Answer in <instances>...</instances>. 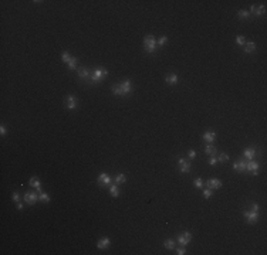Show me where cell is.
I'll return each mask as SVG.
<instances>
[{
    "mask_svg": "<svg viewBox=\"0 0 267 255\" xmlns=\"http://www.w3.org/2000/svg\"><path fill=\"white\" fill-rule=\"evenodd\" d=\"M229 160V155H226V153H222V155H219L218 158V162H222V163H226Z\"/></svg>",
    "mask_w": 267,
    "mask_h": 255,
    "instance_id": "cell-29",
    "label": "cell"
},
{
    "mask_svg": "<svg viewBox=\"0 0 267 255\" xmlns=\"http://www.w3.org/2000/svg\"><path fill=\"white\" fill-rule=\"evenodd\" d=\"M245 158L247 159V160H254V158H256V155H257V150H256V147H246L245 149Z\"/></svg>",
    "mask_w": 267,
    "mask_h": 255,
    "instance_id": "cell-10",
    "label": "cell"
},
{
    "mask_svg": "<svg viewBox=\"0 0 267 255\" xmlns=\"http://www.w3.org/2000/svg\"><path fill=\"white\" fill-rule=\"evenodd\" d=\"M212 193H213V190L206 189V190H203V197H205V198H210V197H212Z\"/></svg>",
    "mask_w": 267,
    "mask_h": 255,
    "instance_id": "cell-34",
    "label": "cell"
},
{
    "mask_svg": "<svg viewBox=\"0 0 267 255\" xmlns=\"http://www.w3.org/2000/svg\"><path fill=\"white\" fill-rule=\"evenodd\" d=\"M203 139L209 143H212L215 139H216V133L215 132H206V133H203Z\"/></svg>",
    "mask_w": 267,
    "mask_h": 255,
    "instance_id": "cell-20",
    "label": "cell"
},
{
    "mask_svg": "<svg viewBox=\"0 0 267 255\" xmlns=\"http://www.w3.org/2000/svg\"><path fill=\"white\" fill-rule=\"evenodd\" d=\"M77 61H78L77 60V57H71V60L68 61V64H67L70 70H76L77 68Z\"/></svg>",
    "mask_w": 267,
    "mask_h": 255,
    "instance_id": "cell-27",
    "label": "cell"
},
{
    "mask_svg": "<svg viewBox=\"0 0 267 255\" xmlns=\"http://www.w3.org/2000/svg\"><path fill=\"white\" fill-rule=\"evenodd\" d=\"M111 91H112V94H114V95H117V97H122V92H121L120 84H115V85H112Z\"/></svg>",
    "mask_w": 267,
    "mask_h": 255,
    "instance_id": "cell-26",
    "label": "cell"
},
{
    "mask_svg": "<svg viewBox=\"0 0 267 255\" xmlns=\"http://www.w3.org/2000/svg\"><path fill=\"white\" fill-rule=\"evenodd\" d=\"M120 88H121V92H122V97L124 95H128V94L132 91V82L131 80H125L120 84Z\"/></svg>",
    "mask_w": 267,
    "mask_h": 255,
    "instance_id": "cell-4",
    "label": "cell"
},
{
    "mask_svg": "<svg viewBox=\"0 0 267 255\" xmlns=\"http://www.w3.org/2000/svg\"><path fill=\"white\" fill-rule=\"evenodd\" d=\"M188 158L191 159V160H192V159H195V158H196V152H195L193 149H191V150H189V153H188Z\"/></svg>",
    "mask_w": 267,
    "mask_h": 255,
    "instance_id": "cell-35",
    "label": "cell"
},
{
    "mask_svg": "<svg viewBox=\"0 0 267 255\" xmlns=\"http://www.w3.org/2000/svg\"><path fill=\"white\" fill-rule=\"evenodd\" d=\"M246 221L249 224H256L259 221V211H254V210H246L243 213Z\"/></svg>",
    "mask_w": 267,
    "mask_h": 255,
    "instance_id": "cell-3",
    "label": "cell"
},
{
    "mask_svg": "<svg viewBox=\"0 0 267 255\" xmlns=\"http://www.w3.org/2000/svg\"><path fill=\"white\" fill-rule=\"evenodd\" d=\"M156 38L153 37V36H147V37L144 38V48L147 53L149 54H152V53H156Z\"/></svg>",
    "mask_w": 267,
    "mask_h": 255,
    "instance_id": "cell-1",
    "label": "cell"
},
{
    "mask_svg": "<svg viewBox=\"0 0 267 255\" xmlns=\"http://www.w3.org/2000/svg\"><path fill=\"white\" fill-rule=\"evenodd\" d=\"M239 17H240V19H249V17H250V11L240 10V11H239Z\"/></svg>",
    "mask_w": 267,
    "mask_h": 255,
    "instance_id": "cell-30",
    "label": "cell"
},
{
    "mask_svg": "<svg viewBox=\"0 0 267 255\" xmlns=\"http://www.w3.org/2000/svg\"><path fill=\"white\" fill-rule=\"evenodd\" d=\"M17 210H20V211H22V210H23V204H22V203H20V201L17 203Z\"/></svg>",
    "mask_w": 267,
    "mask_h": 255,
    "instance_id": "cell-40",
    "label": "cell"
},
{
    "mask_svg": "<svg viewBox=\"0 0 267 255\" xmlns=\"http://www.w3.org/2000/svg\"><path fill=\"white\" fill-rule=\"evenodd\" d=\"M109 245H111V239L108 237H102V238L98 239V242H97V248L99 250H107Z\"/></svg>",
    "mask_w": 267,
    "mask_h": 255,
    "instance_id": "cell-11",
    "label": "cell"
},
{
    "mask_svg": "<svg viewBox=\"0 0 267 255\" xmlns=\"http://www.w3.org/2000/svg\"><path fill=\"white\" fill-rule=\"evenodd\" d=\"M165 81L168 82L169 85H175V84H178V82H179V77L176 75V74H169V75H166Z\"/></svg>",
    "mask_w": 267,
    "mask_h": 255,
    "instance_id": "cell-17",
    "label": "cell"
},
{
    "mask_svg": "<svg viewBox=\"0 0 267 255\" xmlns=\"http://www.w3.org/2000/svg\"><path fill=\"white\" fill-rule=\"evenodd\" d=\"M107 75H108V71L105 70L104 67H98V68L94 70L93 75H91V81L93 82H101Z\"/></svg>",
    "mask_w": 267,
    "mask_h": 255,
    "instance_id": "cell-2",
    "label": "cell"
},
{
    "mask_svg": "<svg viewBox=\"0 0 267 255\" xmlns=\"http://www.w3.org/2000/svg\"><path fill=\"white\" fill-rule=\"evenodd\" d=\"M178 164H179V169L182 173H189V172H191V169H192L191 163L186 162L185 159H179V160H178Z\"/></svg>",
    "mask_w": 267,
    "mask_h": 255,
    "instance_id": "cell-9",
    "label": "cell"
},
{
    "mask_svg": "<svg viewBox=\"0 0 267 255\" xmlns=\"http://www.w3.org/2000/svg\"><path fill=\"white\" fill-rule=\"evenodd\" d=\"M246 164H247V162L243 160V159H240V160H237V162L233 164V169L237 170V172H240V173H243V172H246Z\"/></svg>",
    "mask_w": 267,
    "mask_h": 255,
    "instance_id": "cell-14",
    "label": "cell"
},
{
    "mask_svg": "<svg viewBox=\"0 0 267 255\" xmlns=\"http://www.w3.org/2000/svg\"><path fill=\"white\" fill-rule=\"evenodd\" d=\"M250 11H251V13H256V16H263V14L266 13V6L262 4V6H259V7H256V6H251Z\"/></svg>",
    "mask_w": 267,
    "mask_h": 255,
    "instance_id": "cell-15",
    "label": "cell"
},
{
    "mask_svg": "<svg viewBox=\"0 0 267 255\" xmlns=\"http://www.w3.org/2000/svg\"><path fill=\"white\" fill-rule=\"evenodd\" d=\"M61 60L64 61V62H66V64H68V61L71 60V55L68 54V53H67V51H64V53H63V54H61Z\"/></svg>",
    "mask_w": 267,
    "mask_h": 255,
    "instance_id": "cell-31",
    "label": "cell"
},
{
    "mask_svg": "<svg viewBox=\"0 0 267 255\" xmlns=\"http://www.w3.org/2000/svg\"><path fill=\"white\" fill-rule=\"evenodd\" d=\"M245 53L246 54H250V53H253L254 50H256V44L253 43V41H250V43H246L245 44Z\"/></svg>",
    "mask_w": 267,
    "mask_h": 255,
    "instance_id": "cell-19",
    "label": "cell"
},
{
    "mask_svg": "<svg viewBox=\"0 0 267 255\" xmlns=\"http://www.w3.org/2000/svg\"><path fill=\"white\" fill-rule=\"evenodd\" d=\"M191 241H192V234L191 233H183V234H180V235H178V242H179L182 247L188 245Z\"/></svg>",
    "mask_w": 267,
    "mask_h": 255,
    "instance_id": "cell-7",
    "label": "cell"
},
{
    "mask_svg": "<svg viewBox=\"0 0 267 255\" xmlns=\"http://www.w3.org/2000/svg\"><path fill=\"white\" fill-rule=\"evenodd\" d=\"M77 72H78V77H80L81 80H88V78H91V75H90V71H88L87 68H84V67L78 68Z\"/></svg>",
    "mask_w": 267,
    "mask_h": 255,
    "instance_id": "cell-16",
    "label": "cell"
},
{
    "mask_svg": "<svg viewBox=\"0 0 267 255\" xmlns=\"http://www.w3.org/2000/svg\"><path fill=\"white\" fill-rule=\"evenodd\" d=\"M6 132H7V130H6V126H4V125H1V126H0V135L4 136V135H6Z\"/></svg>",
    "mask_w": 267,
    "mask_h": 255,
    "instance_id": "cell-39",
    "label": "cell"
},
{
    "mask_svg": "<svg viewBox=\"0 0 267 255\" xmlns=\"http://www.w3.org/2000/svg\"><path fill=\"white\" fill-rule=\"evenodd\" d=\"M109 194L112 196V197H118L120 196V189H118V186L117 184H112L109 187Z\"/></svg>",
    "mask_w": 267,
    "mask_h": 255,
    "instance_id": "cell-23",
    "label": "cell"
},
{
    "mask_svg": "<svg viewBox=\"0 0 267 255\" xmlns=\"http://www.w3.org/2000/svg\"><path fill=\"white\" fill-rule=\"evenodd\" d=\"M77 103H78V99H77L74 95H68L66 99V108L73 111V109L77 108Z\"/></svg>",
    "mask_w": 267,
    "mask_h": 255,
    "instance_id": "cell-8",
    "label": "cell"
},
{
    "mask_svg": "<svg viewBox=\"0 0 267 255\" xmlns=\"http://www.w3.org/2000/svg\"><path fill=\"white\" fill-rule=\"evenodd\" d=\"M166 43H168V37H166V36H162V37H159L158 45H165Z\"/></svg>",
    "mask_w": 267,
    "mask_h": 255,
    "instance_id": "cell-33",
    "label": "cell"
},
{
    "mask_svg": "<svg viewBox=\"0 0 267 255\" xmlns=\"http://www.w3.org/2000/svg\"><path fill=\"white\" fill-rule=\"evenodd\" d=\"M176 254H178V255H185V254H186L185 248H183V247H180V248H178V250H176Z\"/></svg>",
    "mask_w": 267,
    "mask_h": 255,
    "instance_id": "cell-38",
    "label": "cell"
},
{
    "mask_svg": "<svg viewBox=\"0 0 267 255\" xmlns=\"http://www.w3.org/2000/svg\"><path fill=\"white\" fill-rule=\"evenodd\" d=\"M38 200L44 201V203H50V196L44 191H38Z\"/></svg>",
    "mask_w": 267,
    "mask_h": 255,
    "instance_id": "cell-24",
    "label": "cell"
},
{
    "mask_svg": "<svg viewBox=\"0 0 267 255\" xmlns=\"http://www.w3.org/2000/svg\"><path fill=\"white\" fill-rule=\"evenodd\" d=\"M28 183H30V186L31 187H34V189H37L38 191H41V183H40V180H38V177H31V179L28 180Z\"/></svg>",
    "mask_w": 267,
    "mask_h": 255,
    "instance_id": "cell-18",
    "label": "cell"
},
{
    "mask_svg": "<svg viewBox=\"0 0 267 255\" xmlns=\"http://www.w3.org/2000/svg\"><path fill=\"white\" fill-rule=\"evenodd\" d=\"M259 169H260V164L257 162H253V160H249L247 164H246V170H249L251 174L257 176L259 174Z\"/></svg>",
    "mask_w": 267,
    "mask_h": 255,
    "instance_id": "cell-6",
    "label": "cell"
},
{
    "mask_svg": "<svg viewBox=\"0 0 267 255\" xmlns=\"http://www.w3.org/2000/svg\"><path fill=\"white\" fill-rule=\"evenodd\" d=\"M11 198L16 201V203H19V201H20V196H19V193H17V191H14V193H13V196H11Z\"/></svg>",
    "mask_w": 267,
    "mask_h": 255,
    "instance_id": "cell-37",
    "label": "cell"
},
{
    "mask_svg": "<svg viewBox=\"0 0 267 255\" xmlns=\"http://www.w3.org/2000/svg\"><path fill=\"white\" fill-rule=\"evenodd\" d=\"M125 181H126V176L124 173H120L115 176V183H117V184H124Z\"/></svg>",
    "mask_w": 267,
    "mask_h": 255,
    "instance_id": "cell-22",
    "label": "cell"
},
{
    "mask_svg": "<svg viewBox=\"0 0 267 255\" xmlns=\"http://www.w3.org/2000/svg\"><path fill=\"white\" fill-rule=\"evenodd\" d=\"M193 184H195V187H196V189H202V187L205 186V181H203L200 177H197V179L193 181Z\"/></svg>",
    "mask_w": 267,
    "mask_h": 255,
    "instance_id": "cell-28",
    "label": "cell"
},
{
    "mask_svg": "<svg viewBox=\"0 0 267 255\" xmlns=\"http://www.w3.org/2000/svg\"><path fill=\"white\" fill-rule=\"evenodd\" d=\"M236 43L239 44V45H245L246 44L245 37H243V36H237V37H236Z\"/></svg>",
    "mask_w": 267,
    "mask_h": 255,
    "instance_id": "cell-32",
    "label": "cell"
},
{
    "mask_svg": "<svg viewBox=\"0 0 267 255\" xmlns=\"http://www.w3.org/2000/svg\"><path fill=\"white\" fill-rule=\"evenodd\" d=\"M205 153L209 155V156H215V153H216V146L212 145V143H209V145L205 147Z\"/></svg>",
    "mask_w": 267,
    "mask_h": 255,
    "instance_id": "cell-21",
    "label": "cell"
},
{
    "mask_svg": "<svg viewBox=\"0 0 267 255\" xmlns=\"http://www.w3.org/2000/svg\"><path fill=\"white\" fill-rule=\"evenodd\" d=\"M98 183H99V186L105 187V186L111 184V177H109L107 173H101L98 176Z\"/></svg>",
    "mask_w": 267,
    "mask_h": 255,
    "instance_id": "cell-13",
    "label": "cell"
},
{
    "mask_svg": "<svg viewBox=\"0 0 267 255\" xmlns=\"http://www.w3.org/2000/svg\"><path fill=\"white\" fill-rule=\"evenodd\" d=\"M38 200V196L34 193V191H27L26 194H24V201L27 203L28 206H34Z\"/></svg>",
    "mask_w": 267,
    "mask_h": 255,
    "instance_id": "cell-5",
    "label": "cell"
},
{
    "mask_svg": "<svg viewBox=\"0 0 267 255\" xmlns=\"http://www.w3.org/2000/svg\"><path fill=\"white\" fill-rule=\"evenodd\" d=\"M206 184L210 190H216V189H220V187H222V181L219 179H209L206 181Z\"/></svg>",
    "mask_w": 267,
    "mask_h": 255,
    "instance_id": "cell-12",
    "label": "cell"
},
{
    "mask_svg": "<svg viewBox=\"0 0 267 255\" xmlns=\"http://www.w3.org/2000/svg\"><path fill=\"white\" fill-rule=\"evenodd\" d=\"M209 164H210V166H216V164H218V159L215 158V156H212V158L209 159Z\"/></svg>",
    "mask_w": 267,
    "mask_h": 255,
    "instance_id": "cell-36",
    "label": "cell"
},
{
    "mask_svg": "<svg viewBox=\"0 0 267 255\" xmlns=\"http://www.w3.org/2000/svg\"><path fill=\"white\" fill-rule=\"evenodd\" d=\"M164 247L166 248V250H174V248H175V241H174V239H171V238L165 239Z\"/></svg>",
    "mask_w": 267,
    "mask_h": 255,
    "instance_id": "cell-25",
    "label": "cell"
}]
</instances>
